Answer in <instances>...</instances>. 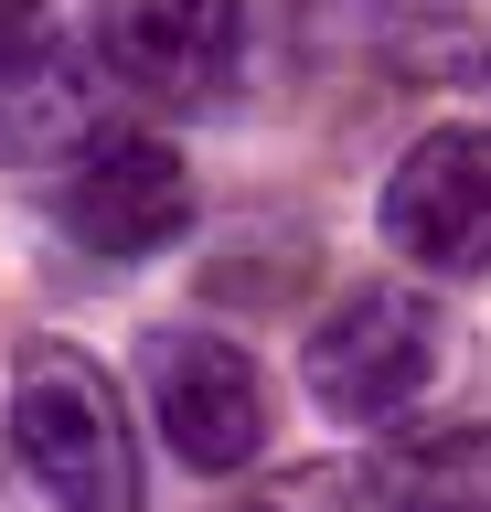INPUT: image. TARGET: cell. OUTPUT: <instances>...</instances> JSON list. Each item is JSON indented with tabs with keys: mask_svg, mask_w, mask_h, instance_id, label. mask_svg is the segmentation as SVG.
I'll return each mask as SVG.
<instances>
[{
	"mask_svg": "<svg viewBox=\"0 0 491 512\" xmlns=\"http://www.w3.org/2000/svg\"><path fill=\"white\" fill-rule=\"evenodd\" d=\"M11 448L54 512H139V438L97 352L75 342L11 352Z\"/></svg>",
	"mask_w": 491,
	"mask_h": 512,
	"instance_id": "6da1fadb",
	"label": "cell"
},
{
	"mask_svg": "<svg viewBox=\"0 0 491 512\" xmlns=\"http://www.w3.org/2000/svg\"><path fill=\"white\" fill-rule=\"evenodd\" d=\"M54 224H65L97 267H139V256H161V246L193 235V171H182V150H171L161 128L107 118L97 139L54 171Z\"/></svg>",
	"mask_w": 491,
	"mask_h": 512,
	"instance_id": "7a4b0ae2",
	"label": "cell"
},
{
	"mask_svg": "<svg viewBox=\"0 0 491 512\" xmlns=\"http://www.w3.org/2000/svg\"><path fill=\"white\" fill-rule=\"evenodd\" d=\"M449 374V320L427 288H353L342 310L310 331V395L342 427H385Z\"/></svg>",
	"mask_w": 491,
	"mask_h": 512,
	"instance_id": "3957f363",
	"label": "cell"
},
{
	"mask_svg": "<svg viewBox=\"0 0 491 512\" xmlns=\"http://www.w3.org/2000/svg\"><path fill=\"white\" fill-rule=\"evenodd\" d=\"M374 224L417 278H481L491 267V128H427L385 171Z\"/></svg>",
	"mask_w": 491,
	"mask_h": 512,
	"instance_id": "277c9868",
	"label": "cell"
},
{
	"mask_svg": "<svg viewBox=\"0 0 491 512\" xmlns=\"http://www.w3.org/2000/svg\"><path fill=\"white\" fill-rule=\"evenodd\" d=\"M150 416H161V438L182 470H246L267 448V384L257 363L214 331H161L150 342Z\"/></svg>",
	"mask_w": 491,
	"mask_h": 512,
	"instance_id": "5b68a950",
	"label": "cell"
},
{
	"mask_svg": "<svg viewBox=\"0 0 491 512\" xmlns=\"http://www.w3.org/2000/svg\"><path fill=\"white\" fill-rule=\"evenodd\" d=\"M97 54L118 86L161 107H214L246 64V11L235 0H97Z\"/></svg>",
	"mask_w": 491,
	"mask_h": 512,
	"instance_id": "8992f818",
	"label": "cell"
},
{
	"mask_svg": "<svg viewBox=\"0 0 491 512\" xmlns=\"http://www.w3.org/2000/svg\"><path fill=\"white\" fill-rule=\"evenodd\" d=\"M97 75H86V54H75L65 32H43V43H22V54L0 64V150L33 160V171H65L86 139H97Z\"/></svg>",
	"mask_w": 491,
	"mask_h": 512,
	"instance_id": "52a82bcc",
	"label": "cell"
},
{
	"mask_svg": "<svg viewBox=\"0 0 491 512\" xmlns=\"http://www.w3.org/2000/svg\"><path fill=\"white\" fill-rule=\"evenodd\" d=\"M353 502L363 512H491V416L374 448L353 470Z\"/></svg>",
	"mask_w": 491,
	"mask_h": 512,
	"instance_id": "ba28073f",
	"label": "cell"
},
{
	"mask_svg": "<svg viewBox=\"0 0 491 512\" xmlns=\"http://www.w3.org/2000/svg\"><path fill=\"white\" fill-rule=\"evenodd\" d=\"M22 43H43V0H0V64L22 54Z\"/></svg>",
	"mask_w": 491,
	"mask_h": 512,
	"instance_id": "9c48e42d",
	"label": "cell"
},
{
	"mask_svg": "<svg viewBox=\"0 0 491 512\" xmlns=\"http://www.w3.org/2000/svg\"><path fill=\"white\" fill-rule=\"evenodd\" d=\"M459 75L491 86V0H470V43H459Z\"/></svg>",
	"mask_w": 491,
	"mask_h": 512,
	"instance_id": "30bf717a",
	"label": "cell"
},
{
	"mask_svg": "<svg viewBox=\"0 0 491 512\" xmlns=\"http://www.w3.org/2000/svg\"><path fill=\"white\" fill-rule=\"evenodd\" d=\"M417 11H470V0H417Z\"/></svg>",
	"mask_w": 491,
	"mask_h": 512,
	"instance_id": "8fae6325",
	"label": "cell"
},
{
	"mask_svg": "<svg viewBox=\"0 0 491 512\" xmlns=\"http://www.w3.org/2000/svg\"><path fill=\"white\" fill-rule=\"evenodd\" d=\"M235 512H267V502H235Z\"/></svg>",
	"mask_w": 491,
	"mask_h": 512,
	"instance_id": "7c38bea8",
	"label": "cell"
}]
</instances>
